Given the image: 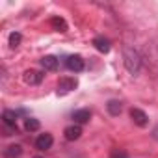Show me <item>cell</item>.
<instances>
[{
	"label": "cell",
	"instance_id": "7a4b0ae2",
	"mask_svg": "<svg viewBox=\"0 0 158 158\" xmlns=\"http://www.w3.org/2000/svg\"><path fill=\"white\" fill-rule=\"evenodd\" d=\"M76 86H78L76 78L63 76V78H60V82H58V95H67V93H71Z\"/></svg>",
	"mask_w": 158,
	"mask_h": 158
},
{
	"label": "cell",
	"instance_id": "e0dca14e",
	"mask_svg": "<svg viewBox=\"0 0 158 158\" xmlns=\"http://www.w3.org/2000/svg\"><path fill=\"white\" fill-rule=\"evenodd\" d=\"M110 158H128V154L125 151H121V149H114L112 154H110Z\"/></svg>",
	"mask_w": 158,
	"mask_h": 158
},
{
	"label": "cell",
	"instance_id": "6da1fadb",
	"mask_svg": "<svg viewBox=\"0 0 158 158\" xmlns=\"http://www.w3.org/2000/svg\"><path fill=\"white\" fill-rule=\"evenodd\" d=\"M123 60H125V67L128 69V73L138 74L139 67H141V58L134 48H125L123 50Z\"/></svg>",
	"mask_w": 158,
	"mask_h": 158
},
{
	"label": "cell",
	"instance_id": "8992f818",
	"mask_svg": "<svg viewBox=\"0 0 158 158\" xmlns=\"http://www.w3.org/2000/svg\"><path fill=\"white\" fill-rule=\"evenodd\" d=\"M65 63H67V69L69 71H74V73L84 71V60L80 56H69Z\"/></svg>",
	"mask_w": 158,
	"mask_h": 158
},
{
	"label": "cell",
	"instance_id": "5b68a950",
	"mask_svg": "<svg viewBox=\"0 0 158 158\" xmlns=\"http://www.w3.org/2000/svg\"><path fill=\"white\" fill-rule=\"evenodd\" d=\"M130 117H132V121H134L138 127H145V125L149 123L147 114H145L143 110H139V108H132V110H130Z\"/></svg>",
	"mask_w": 158,
	"mask_h": 158
},
{
	"label": "cell",
	"instance_id": "ba28073f",
	"mask_svg": "<svg viewBox=\"0 0 158 158\" xmlns=\"http://www.w3.org/2000/svg\"><path fill=\"white\" fill-rule=\"evenodd\" d=\"M73 119H74V125H84L91 119V112L88 108H82V110H76L73 112Z\"/></svg>",
	"mask_w": 158,
	"mask_h": 158
},
{
	"label": "cell",
	"instance_id": "ac0fdd59",
	"mask_svg": "<svg viewBox=\"0 0 158 158\" xmlns=\"http://www.w3.org/2000/svg\"><path fill=\"white\" fill-rule=\"evenodd\" d=\"M34 158H43V156H34Z\"/></svg>",
	"mask_w": 158,
	"mask_h": 158
},
{
	"label": "cell",
	"instance_id": "9a60e30c",
	"mask_svg": "<svg viewBox=\"0 0 158 158\" xmlns=\"http://www.w3.org/2000/svg\"><path fill=\"white\" fill-rule=\"evenodd\" d=\"M21 152H23V147H21V145H10V147L6 149V156H8V158L21 156Z\"/></svg>",
	"mask_w": 158,
	"mask_h": 158
},
{
	"label": "cell",
	"instance_id": "5bb4252c",
	"mask_svg": "<svg viewBox=\"0 0 158 158\" xmlns=\"http://www.w3.org/2000/svg\"><path fill=\"white\" fill-rule=\"evenodd\" d=\"M39 121L37 119H32V117H28L26 121H24V128L28 130V132H35V130H39Z\"/></svg>",
	"mask_w": 158,
	"mask_h": 158
},
{
	"label": "cell",
	"instance_id": "9c48e42d",
	"mask_svg": "<svg viewBox=\"0 0 158 158\" xmlns=\"http://www.w3.org/2000/svg\"><path fill=\"white\" fill-rule=\"evenodd\" d=\"M93 47L99 50V52H102V54H106V52H110V48H112V45H110V41L106 39V37H95L93 39Z\"/></svg>",
	"mask_w": 158,
	"mask_h": 158
},
{
	"label": "cell",
	"instance_id": "52a82bcc",
	"mask_svg": "<svg viewBox=\"0 0 158 158\" xmlns=\"http://www.w3.org/2000/svg\"><path fill=\"white\" fill-rule=\"evenodd\" d=\"M63 136H65L67 141H74V139H78L82 136V127L80 125H71V127H67L63 130Z\"/></svg>",
	"mask_w": 158,
	"mask_h": 158
},
{
	"label": "cell",
	"instance_id": "30bf717a",
	"mask_svg": "<svg viewBox=\"0 0 158 158\" xmlns=\"http://www.w3.org/2000/svg\"><path fill=\"white\" fill-rule=\"evenodd\" d=\"M41 67H43L45 71H56V69H58V58H54V56H45V58H41Z\"/></svg>",
	"mask_w": 158,
	"mask_h": 158
},
{
	"label": "cell",
	"instance_id": "8fae6325",
	"mask_svg": "<svg viewBox=\"0 0 158 158\" xmlns=\"http://www.w3.org/2000/svg\"><path fill=\"white\" fill-rule=\"evenodd\" d=\"M2 119H4V125L6 127H11V128H17V112H11V110H6L2 114Z\"/></svg>",
	"mask_w": 158,
	"mask_h": 158
},
{
	"label": "cell",
	"instance_id": "277c9868",
	"mask_svg": "<svg viewBox=\"0 0 158 158\" xmlns=\"http://www.w3.org/2000/svg\"><path fill=\"white\" fill-rule=\"evenodd\" d=\"M24 82L26 84H30V86H37V84H41V80H43V73L41 71H35V69H30V71H26L24 73Z\"/></svg>",
	"mask_w": 158,
	"mask_h": 158
},
{
	"label": "cell",
	"instance_id": "4fadbf2b",
	"mask_svg": "<svg viewBox=\"0 0 158 158\" xmlns=\"http://www.w3.org/2000/svg\"><path fill=\"white\" fill-rule=\"evenodd\" d=\"M106 108H108V112H110L112 115H119L121 110H123V104H121L119 101H110V102L106 104Z\"/></svg>",
	"mask_w": 158,
	"mask_h": 158
},
{
	"label": "cell",
	"instance_id": "7c38bea8",
	"mask_svg": "<svg viewBox=\"0 0 158 158\" xmlns=\"http://www.w3.org/2000/svg\"><path fill=\"white\" fill-rule=\"evenodd\" d=\"M50 26H52L56 32H67V23H65V19H61V17H52V19H50Z\"/></svg>",
	"mask_w": 158,
	"mask_h": 158
},
{
	"label": "cell",
	"instance_id": "3957f363",
	"mask_svg": "<svg viewBox=\"0 0 158 158\" xmlns=\"http://www.w3.org/2000/svg\"><path fill=\"white\" fill-rule=\"evenodd\" d=\"M52 143H54L52 134L45 132V134L37 136V139H35V149H39V151H47V149H50V147H52Z\"/></svg>",
	"mask_w": 158,
	"mask_h": 158
},
{
	"label": "cell",
	"instance_id": "2e32d148",
	"mask_svg": "<svg viewBox=\"0 0 158 158\" xmlns=\"http://www.w3.org/2000/svg\"><path fill=\"white\" fill-rule=\"evenodd\" d=\"M21 39H23V37H21V34H19V32L10 34V47H11V48H17V47L21 45Z\"/></svg>",
	"mask_w": 158,
	"mask_h": 158
}]
</instances>
